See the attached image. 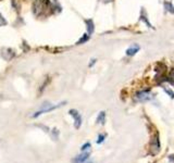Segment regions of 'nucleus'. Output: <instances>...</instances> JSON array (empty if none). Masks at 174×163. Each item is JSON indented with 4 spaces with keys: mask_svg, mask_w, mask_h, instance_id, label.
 I'll return each mask as SVG.
<instances>
[{
    "mask_svg": "<svg viewBox=\"0 0 174 163\" xmlns=\"http://www.w3.org/2000/svg\"><path fill=\"white\" fill-rule=\"evenodd\" d=\"M95 62H96V60H91V63H90V64H89V66H93V64H94V63H95Z\"/></svg>",
    "mask_w": 174,
    "mask_h": 163,
    "instance_id": "obj_16",
    "label": "nucleus"
},
{
    "mask_svg": "<svg viewBox=\"0 0 174 163\" xmlns=\"http://www.w3.org/2000/svg\"><path fill=\"white\" fill-rule=\"evenodd\" d=\"M86 24H87V30H88V33H89V35H91L93 34V32H94V24H93V21L87 20L86 21Z\"/></svg>",
    "mask_w": 174,
    "mask_h": 163,
    "instance_id": "obj_8",
    "label": "nucleus"
},
{
    "mask_svg": "<svg viewBox=\"0 0 174 163\" xmlns=\"http://www.w3.org/2000/svg\"><path fill=\"white\" fill-rule=\"evenodd\" d=\"M87 163H94V162H93V161H89V162H87Z\"/></svg>",
    "mask_w": 174,
    "mask_h": 163,
    "instance_id": "obj_17",
    "label": "nucleus"
},
{
    "mask_svg": "<svg viewBox=\"0 0 174 163\" xmlns=\"http://www.w3.org/2000/svg\"><path fill=\"white\" fill-rule=\"evenodd\" d=\"M106 137H107V136H106V134H100L99 136H98V139H97V141H96V143H102L104 141V139H106Z\"/></svg>",
    "mask_w": 174,
    "mask_h": 163,
    "instance_id": "obj_9",
    "label": "nucleus"
},
{
    "mask_svg": "<svg viewBox=\"0 0 174 163\" xmlns=\"http://www.w3.org/2000/svg\"><path fill=\"white\" fill-rule=\"evenodd\" d=\"M90 148V143H85L83 146H82V148H81V150L82 151H86L87 149H89Z\"/></svg>",
    "mask_w": 174,
    "mask_h": 163,
    "instance_id": "obj_11",
    "label": "nucleus"
},
{
    "mask_svg": "<svg viewBox=\"0 0 174 163\" xmlns=\"http://www.w3.org/2000/svg\"><path fill=\"white\" fill-rule=\"evenodd\" d=\"M69 113L70 115H72V116L74 118V127L76 129H79L81 127V125H82V116H81V114L79 113V111H76L75 109L70 110Z\"/></svg>",
    "mask_w": 174,
    "mask_h": 163,
    "instance_id": "obj_4",
    "label": "nucleus"
},
{
    "mask_svg": "<svg viewBox=\"0 0 174 163\" xmlns=\"http://www.w3.org/2000/svg\"><path fill=\"white\" fill-rule=\"evenodd\" d=\"M164 89H165V91H167V93L170 95V97H171V98H174V93L171 90V89H170V88H164Z\"/></svg>",
    "mask_w": 174,
    "mask_h": 163,
    "instance_id": "obj_15",
    "label": "nucleus"
},
{
    "mask_svg": "<svg viewBox=\"0 0 174 163\" xmlns=\"http://www.w3.org/2000/svg\"><path fill=\"white\" fill-rule=\"evenodd\" d=\"M66 103V102H61V103H58L56 104V106H51L50 103H48V102H46L44 106H43V108L40 109L39 111H37L36 113H34L33 115H32V118H38L39 115H41L43 113H47V112H50V111H52V110H55V109H58L59 107H61V106H64V104Z\"/></svg>",
    "mask_w": 174,
    "mask_h": 163,
    "instance_id": "obj_1",
    "label": "nucleus"
},
{
    "mask_svg": "<svg viewBox=\"0 0 174 163\" xmlns=\"http://www.w3.org/2000/svg\"><path fill=\"white\" fill-rule=\"evenodd\" d=\"M52 138L55 139V140H58V137H59V131L57 129H52Z\"/></svg>",
    "mask_w": 174,
    "mask_h": 163,
    "instance_id": "obj_10",
    "label": "nucleus"
},
{
    "mask_svg": "<svg viewBox=\"0 0 174 163\" xmlns=\"http://www.w3.org/2000/svg\"><path fill=\"white\" fill-rule=\"evenodd\" d=\"M139 50V46L138 45H134V46H132V47H129V49L126 50V54L127 55H134L137 51Z\"/></svg>",
    "mask_w": 174,
    "mask_h": 163,
    "instance_id": "obj_6",
    "label": "nucleus"
},
{
    "mask_svg": "<svg viewBox=\"0 0 174 163\" xmlns=\"http://www.w3.org/2000/svg\"><path fill=\"white\" fill-rule=\"evenodd\" d=\"M169 80H170V82H172V83H173V84H174V70H172V71L170 72Z\"/></svg>",
    "mask_w": 174,
    "mask_h": 163,
    "instance_id": "obj_13",
    "label": "nucleus"
},
{
    "mask_svg": "<svg viewBox=\"0 0 174 163\" xmlns=\"http://www.w3.org/2000/svg\"><path fill=\"white\" fill-rule=\"evenodd\" d=\"M88 39H89V35H84V37H83L82 39L79 40V43H77V44H83V43L87 41Z\"/></svg>",
    "mask_w": 174,
    "mask_h": 163,
    "instance_id": "obj_12",
    "label": "nucleus"
},
{
    "mask_svg": "<svg viewBox=\"0 0 174 163\" xmlns=\"http://www.w3.org/2000/svg\"><path fill=\"white\" fill-rule=\"evenodd\" d=\"M160 151V139H159V133L156 132L152 136V139L150 141V153L152 156H156Z\"/></svg>",
    "mask_w": 174,
    "mask_h": 163,
    "instance_id": "obj_2",
    "label": "nucleus"
},
{
    "mask_svg": "<svg viewBox=\"0 0 174 163\" xmlns=\"http://www.w3.org/2000/svg\"><path fill=\"white\" fill-rule=\"evenodd\" d=\"M89 158V152H83L79 154L77 157H75L73 160H72V163H84L87 159Z\"/></svg>",
    "mask_w": 174,
    "mask_h": 163,
    "instance_id": "obj_5",
    "label": "nucleus"
},
{
    "mask_svg": "<svg viewBox=\"0 0 174 163\" xmlns=\"http://www.w3.org/2000/svg\"><path fill=\"white\" fill-rule=\"evenodd\" d=\"M134 98L136 101L138 102H145V101H149L151 99L154 98L152 94L150 91H147V90H143V91H138L137 94L134 96Z\"/></svg>",
    "mask_w": 174,
    "mask_h": 163,
    "instance_id": "obj_3",
    "label": "nucleus"
},
{
    "mask_svg": "<svg viewBox=\"0 0 174 163\" xmlns=\"http://www.w3.org/2000/svg\"><path fill=\"white\" fill-rule=\"evenodd\" d=\"M165 7H167V10H169L170 12H172V13H174V8L171 5V3H165Z\"/></svg>",
    "mask_w": 174,
    "mask_h": 163,
    "instance_id": "obj_14",
    "label": "nucleus"
},
{
    "mask_svg": "<svg viewBox=\"0 0 174 163\" xmlns=\"http://www.w3.org/2000/svg\"><path fill=\"white\" fill-rule=\"evenodd\" d=\"M104 122H106V112H104V111H101V112L98 114V116H97V123L104 125Z\"/></svg>",
    "mask_w": 174,
    "mask_h": 163,
    "instance_id": "obj_7",
    "label": "nucleus"
}]
</instances>
